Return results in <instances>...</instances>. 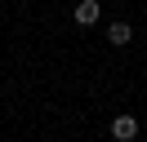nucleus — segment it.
Listing matches in <instances>:
<instances>
[{
    "label": "nucleus",
    "instance_id": "obj_1",
    "mask_svg": "<svg viewBox=\"0 0 147 142\" xmlns=\"http://www.w3.org/2000/svg\"><path fill=\"white\" fill-rule=\"evenodd\" d=\"M111 138H116V142H134V138H138V120L120 111L116 120H111Z\"/></svg>",
    "mask_w": 147,
    "mask_h": 142
},
{
    "label": "nucleus",
    "instance_id": "obj_2",
    "mask_svg": "<svg viewBox=\"0 0 147 142\" xmlns=\"http://www.w3.org/2000/svg\"><path fill=\"white\" fill-rule=\"evenodd\" d=\"M98 13H102V5H98V0H80V5L71 9L76 27H94V22H98Z\"/></svg>",
    "mask_w": 147,
    "mask_h": 142
},
{
    "label": "nucleus",
    "instance_id": "obj_3",
    "mask_svg": "<svg viewBox=\"0 0 147 142\" xmlns=\"http://www.w3.org/2000/svg\"><path fill=\"white\" fill-rule=\"evenodd\" d=\"M107 40L120 49V44H129V40H134V27H129V22H111V27H107Z\"/></svg>",
    "mask_w": 147,
    "mask_h": 142
}]
</instances>
